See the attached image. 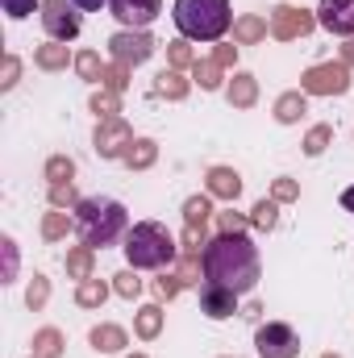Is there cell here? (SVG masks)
I'll return each instance as SVG.
<instances>
[{
  "instance_id": "6da1fadb",
  "label": "cell",
  "mask_w": 354,
  "mask_h": 358,
  "mask_svg": "<svg viewBox=\"0 0 354 358\" xmlns=\"http://www.w3.org/2000/svg\"><path fill=\"white\" fill-rule=\"evenodd\" d=\"M200 263H204V283L229 287L238 296L255 292L259 279H263V259H259V246H255L250 234H217V238H208Z\"/></svg>"
},
{
  "instance_id": "7a4b0ae2",
  "label": "cell",
  "mask_w": 354,
  "mask_h": 358,
  "mask_svg": "<svg viewBox=\"0 0 354 358\" xmlns=\"http://www.w3.org/2000/svg\"><path fill=\"white\" fill-rule=\"evenodd\" d=\"M76 234L92 250L117 246L129 234V208L113 196H84L80 208H76Z\"/></svg>"
},
{
  "instance_id": "3957f363",
  "label": "cell",
  "mask_w": 354,
  "mask_h": 358,
  "mask_svg": "<svg viewBox=\"0 0 354 358\" xmlns=\"http://www.w3.org/2000/svg\"><path fill=\"white\" fill-rule=\"evenodd\" d=\"M121 250H125V263L134 271H167L179 259L176 234L163 221H134Z\"/></svg>"
},
{
  "instance_id": "277c9868",
  "label": "cell",
  "mask_w": 354,
  "mask_h": 358,
  "mask_svg": "<svg viewBox=\"0 0 354 358\" xmlns=\"http://www.w3.org/2000/svg\"><path fill=\"white\" fill-rule=\"evenodd\" d=\"M176 29L187 42H221L234 29V8L229 0H176Z\"/></svg>"
},
{
  "instance_id": "5b68a950",
  "label": "cell",
  "mask_w": 354,
  "mask_h": 358,
  "mask_svg": "<svg viewBox=\"0 0 354 358\" xmlns=\"http://www.w3.org/2000/svg\"><path fill=\"white\" fill-rule=\"evenodd\" d=\"M300 92H309V96H346L351 92V67L342 59L313 63L300 76Z\"/></svg>"
},
{
  "instance_id": "8992f818",
  "label": "cell",
  "mask_w": 354,
  "mask_h": 358,
  "mask_svg": "<svg viewBox=\"0 0 354 358\" xmlns=\"http://www.w3.org/2000/svg\"><path fill=\"white\" fill-rule=\"evenodd\" d=\"M255 350H259V358H300V334L288 321H259Z\"/></svg>"
},
{
  "instance_id": "52a82bcc",
  "label": "cell",
  "mask_w": 354,
  "mask_h": 358,
  "mask_svg": "<svg viewBox=\"0 0 354 358\" xmlns=\"http://www.w3.org/2000/svg\"><path fill=\"white\" fill-rule=\"evenodd\" d=\"M155 50H159V42H155L150 29H117L108 38V59L125 63V67H142Z\"/></svg>"
},
{
  "instance_id": "ba28073f",
  "label": "cell",
  "mask_w": 354,
  "mask_h": 358,
  "mask_svg": "<svg viewBox=\"0 0 354 358\" xmlns=\"http://www.w3.org/2000/svg\"><path fill=\"white\" fill-rule=\"evenodd\" d=\"M129 146H134V129H129V121H125V117L96 121V129H92V150H96L104 163L125 159V155H129Z\"/></svg>"
},
{
  "instance_id": "9c48e42d",
  "label": "cell",
  "mask_w": 354,
  "mask_h": 358,
  "mask_svg": "<svg viewBox=\"0 0 354 358\" xmlns=\"http://www.w3.org/2000/svg\"><path fill=\"white\" fill-rule=\"evenodd\" d=\"M267 25H271L275 42H296V38H309L317 29V13L296 8V4H275L271 17H267Z\"/></svg>"
},
{
  "instance_id": "30bf717a",
  "label": "cell",
  "mask_w": 354,
  "mask_h": 358,
  "mask_svg": "<svg viewBox=\"0 0 354 358\" xmlns=\"http://www.w3.org/2000/svg\"><path fill=\"white\" fill-rule=\"evenodd\" d=\"M42 29L50 34V42H76L84 29V17L71 0H42Z\"/></svg>"
},
{
  "instance_id": "8fae6325",
  "label": "cell",
  "mask_w": 354,
  "mask_h": 358,
  "mask_svg": "<svg viewBox=\"0 0 354 358\" xmlns=\"http://www.w3.org/2000/svg\"><path fill=\"white\" fill-rule=\"evenodd\" d=\"M108 13L121 21V29H150L163 13V0H108Z\"/></svg>"
},
{
  "instance_id": "7c38bea8",
  "label": "cell",
  "mask_w": 354,
  "mask_h": 358,
  "mask_svg": "<svg viewBox=\"0 0 354 358\" xmlns=\"http://www.w3.org/2000/svg\"><path fill=\"white\" fill-rule=\"evenodd\" d=\"M317 25L338 34V38H354V0H317Z\"/></svg>"
},
{
  "instance_id": "4fadbf2b",
  "label": "cell",
  "mask_w": 354,
  "mask_h": 358,
  "mask_svg": "<svg viewBox=\"0 0 354 358\" xmlns=\"http://www.w3.org/2000/svg\"><path fill=\"white\" fill-rule=\"evenodd\" d=\"M238 292H229V287H213V283H200V313L208 317V321H229L234 313H238Z\"/></svg>"
},
{
  "instance_id": "5bb4252c",
  "label": "cell",
  "mask_w": 354,
  "mask_h": 358,
  "mask_svg": "<svg viewBox=\"0 0 354 358\" xmlns=\"http://www.w3.org/2000/svg\"><path fill=\"white\" fill-rule=\"evenodd\" d=\"M204 192L213 196V200H225V204H234L238 196H242V176L234 171V167H208L204 171Z\"/></svg>"
},
{
  "instance_id": "9a60e30c",
  "label": "cell",
  "mask_w": 354,
  "mask_h": 358,
  "mask_svg": "<svg viewBox=\"0 0 354 358\" xmlns=\"http://www.w3.org/2000/svg\"><path fill=\"white\" fill-rule=\"evenodd\" d=\"M88 346L96 355H121V350L129 346V334H125L121 325H113V321H100V325L88 329Z\"/></svg>"
},
{
  "instance_id": "2e32d148",
  "label": "cell",
  "mask_w": 354,
  "mask_h": 358,
  "mask_svg": "<svg viewBox=\"0 0 354 358\" xmlns=\"http://www.w3.org/2000/svg\"><path fill=\"white\" fill-rule=\"evenodd\" d=\"M225 100H229V108H255L259 104V80L250 71H234L225 80Z\"/></svg>"
},
{
  "instance_id": "e0dca14e",
  "label": "cell",
  "mask_w": 354,
  "mask_h": 358,
  "mask_svg": "<svg viewBox=\"0 0 354 358\" xmlns=\"http://www.w3.org/2000/svg\"><path fill=\"white\" fill-rule=\"evenodd\" d=\"M275 121L279 125H296L304 113H309V92H300V88H292V92H279L275 96Z\"/></svg>"
},
{
  "instance_id": "ac0fdd59",
  "label": "cell",
  "mask_w": 354,
  "mask_h": 358,
  "mask_svg": "<svg viewBox=\"0 0 354 358\" xmlns=\"http://www.w3.org/2000/svg\"><path fill=\"white\" fill-rule=\"evenodd\" d=\"M67 63H76V55L67 50V42H42L38 50H34V67L38 71H67Z\"/></svg>"
},
{
  "instance_id": "d6986e66",
  "label": "cell",
  "mask_w": 354,
  "mask_h": 358,
  "mask_svg": "<svg viewBox=\"0 0 354 358\" xmlns=\"http://www.w3.org/2000/svg\"><path fill=\"white\" fill-rule=\"evenodd\" d=\"M163 321H167L163 304H142V308L134 313V334H138L142 342H155V338L163 334Z\"/></svg>"
},
{
  "instance_id": "ffe728a7",
  "label": "cell",
  "mask_w": 354,
  "mask_h": 358,
  "mask_svg": "<svg viewBox=\"0 0 354 358\" xmlns=\"http://www.w3.org/2000/svg\"><path fill=\"white\" fill-rule=\"evenodd\" d=\"M29 350H34L38 358H63V350H67V338H63V329L42 325V329L29 338Z\"/></svg>"
},
{
  "instance_id": "44dd1931",
  "label": "cell",
  "mask_w": 354,
  "mask_h": 358,
  "mask_svg": "<svg viewBox=\"0 0 354 358\" xmlns=\"http://www.w3.org/2000/svg\"><path fill=\"white\" fill-rule=\"evenodd\" d=\"M187 92H192V80L183 71H176V67L155 76V96H163V100H187Z\"/></svg>"
},
{
  "instance_id": "7402d4cb",
  "label": "cell",
  "mask_w": 354,
  "mask_h": 358,
  "mask_svg": "<svg viewBox=\"0 0 354 358\" xmlns=\"http://www.w3.org/2000/svg\"><path fill=\"white\" fill-rule=\"evenodd\" d=\"M129 171H150L155 163H159V142L155 138H134V146H129V155L121 159Z\"/></svg>"
},
{
  "instance_id": "603a6c76",
  "label": "cell",
  "mask_w": 354,
  "mask_h": 358,
  "mask_svg": "<svg viewBox=\"0 0 354 358\" xmlns=\"http://www.w3.org/2000/svg\"><path fill=\"white\" fill-rule=\"evenodd\" d=\"M42 238L46 242H63L67 234H76V213H67V208H50L46 217H42Z\"/></svg>"
},
{
  "instance_id": "cb8c5ba5",
  "label": "cell",
  "mask_w": 354,
  "mask_h": 358,
  "mask_svg": "<svg viewBox=\"0 0 354 358\" xmlns=\"http://www.w3.org/2000/svg\"><path fill=\"white\" fill-rule=\"evenodd\" d=\"M113 296V283H104V279H80L76 283V304L80 308H104V300Z\"/></svg>"
},
{
  "instance_id": "d4e9b609",
  "label": "cell",
  "mask_w": 354,
  "mask_h": 358,
  "mask_svg": "<svg viewBox=\"0 0 354 358\" xmlns=\"http://www.w3.org/2000/svg\"><path fill=\"white\" fill-rule=\"evenodd\" d=\"M63 267H67V275H71L76 283H80V279H92V275H96V250L84 246V242H80V246H71V250H67V259H63Z\"/></svg>"
},
{
  "instance_id": "484cf974",
  "label": "cell",
  "mask_w": 354,
  "mask_h": 358,
  "mask_svg": "<svg viewBox=\"0 0 354 358\" xmlns=\"http://www.w3.org/2000/svg\"><path fill=\"white\" fill-rule=\"evenodd\" d=\"M267 34H271L267 17L246 13V17H238V21H234V42H238V46H255V42H263Z\"/></svg>"
},
{
  "instance_id": "4316f807",
  "label": "cell",
  "mask_w": 354,
  "mask_h": 358,
  "mask_svg": "<svg viewBox=\"0 0 354 358\" xmlns=\"http://www.w3.org/2000/svg\"><path fill=\"white\" fill-rule=\"evenodd\" d=\"M213 217H217V208H213L208 192H196V196L183 200V225H208Z\"/></svg>"
},
{
  "instance_id": "83f0119b",
  "label": "cell",
  "mask_w": 354,
  "mask_h": 358,
  "mask_svg": "<svg viewBox=\"0 0 354 358\" xmlns=\"http://www.w3.org/2000/svg\"><path fill=\"white\" fill-rule=\"evenodd\" d=\"M192 84H200V92H221L225 88V67L213 63V59H200L192 67Z\"/></svg>"
},
{
  "instance_id": "f1b7e54d",
  "label": "cell",
  "mask_w": 354,
  "mask_h": 358,
  "mask_svg": "<svg viewBox=\"0 0 354 358\" xmlns=\"http://www.w3.org/2000/svg\"><path fill=\"white\" fill-rule=\"evenodd\" d=\"M46 200H50V208H67V213H76L84 196H80L76 179H67V183H46Z\"/></svg>"
},
{
  "instance_id": "f546056e",
  "label": "cell",
  "mask_w": 354,
  "mask_h": 358,
  "mask_svg": "<svg viewBox=\"0 0 354 358\" xmlns=\"http://www.w3.org/2000/svg\"><path fill=\"white\" fill-rule=\"evenodd\" d=\"M71 67H76V76H80L84 84H100V80H104V67H108V63L100 59V50H80Z\"/></svg>"
},
{
  "instance_id": "4dcf8cb0",
  "label": "cell",
  "mask_w": 354,
  "mask_h": 358,
  "mask_svg": "<svg viewBox=\"0 0 354 358\" xmlns=\"http://www.w3.org/2000/svg\"><path fill=\"white\" fill-rule=\"evenodd\" d=\"M250 229H259V234H275V229H279V204H275L271 196L250 208Z\"/></svg>"
},
{
  "instance_id": "1f68e13d",
  "label": "cell",
  "mask_w": 354,
  "mask_h": 358,
  "mask_svg": "<svg viewBox=\"0 0 354 358\" xmlns=\"http://www.w3.org/2000/svg\"><path fill=\"white\" fill-rule=\"evenodd\" d=\"M330 146H334V125H330V121H321V125H313V129L304 134V155H309V159H321Z\"/></svg>"
},
{
  "instance_id": "d6a6232c",
  "label": "cell",
  "mask_w": 354,
  "mask_h": 358,
  "mask_svg": "<svg viewBox=\"0 0 354 358\" xmlns=\"http://www.w3.org/2000/svg\"><path fill=\"white\" fill-rule=\"evenodd\" d=\"M196 63H200V55L192 50V42H187V38L167 42V67H176V71H192Z\"/></svg>"
},
{
  "instance_id": "836d02e7",
  "label": "cell",
  "mask_w": 354,
  "mask_h": 358,
  "mask_svg": "<svg viewBox=\"0 0 354 358\" xmlns=\"http://www.w3.org/2000/svg\"><path fill=\"white\" fill-rule=\"evenodd\" d=\"M88 108L96 113V121H108V117H121V96L108 88H96L88 100Z\"/></svg>"
},
{
  "instance_id": "e575fe53",
  "label": "cell",
  "mask_w": 354,
  "mask_h": 358,
  "mask_svg": "<svg viewBox=\"0 0 354 358\" xmlns=\"http://www.w3.org/2000/svg\"><path fill=\"white\" fill-rule=\"evenodd\" d=\"M204 246H208V225H183L179 255H204Z\"/></svg>"
},
{
  "instance_id": "d590c367",
  "label": "cell",
  "mask_w": 354,
  "mask_h": 358,
  "mask_svg": "<svg viewBox=\"0 0 354 358\" xmlns=\"http://www.w3.org/2000/svg\"><path fill=\"white\" fill-rule=\"evenodd\" d=\"M46 300H50V279H46L42 271H34V279L25 283V304H29L34 313H42V308H46Z\"/></svg>"
},
{
  "instance_id": "8d00e7d4",
  "label": "cell",
  "mask_w": 354,
  "mask_h": 358,
  "mask_svg": "<svg viewBox=\"0 0 354 358\" xmlns=\"http://www.w3.org/2000/svg\"><path fill=\"white\" fill-rule=\"evenodd\" d=\"M113 296H121V300H138L142 296V279H138V271L125 267L113 275Z\"/></svg>"
},
{
  "instance_id": "74e56055",
  "label": "cell",
  "mask_w": 354,
  "mask_h": 358,
  "mask_svg": "<svg viewBox=\"0 0 354 358\" xmlns=\"http://www.w3.org/2000/svg\"><path fill=\"white\" fill-rule=\"evenodd\" d=\"M76 179V159L71 155H50L46 159V183H67Z\"/></svg>"
},
{
  "instance_id": "f35d334b",
  "label": "cell",
  "mask_w": 354,
  "mask_h": 358,
  "mask_svg": "<svg viewBox=\"0 0 354 358\" xmlns=\"http://www.w3.org/2000/svg\"><path fill=\"white\" fill-rule=\"evenodd\" d=\"M271 200L275 204H296L300 200V179H292V176L271 179Z\"/></svg>"
},
{
  "instance_id": "ab89813d",
  "label": "cell",
  "mask_w": 354,
  "mask_h": 358,
  "mask_svg": "<svg viewBox=\"0 0 354 358\" xmlns=\"http://www.w3.org/2000/svg\"><path fill=\"white\" fill-rule=\"evenodd\" d=\"M129 76H134V67H125V63H108L104 67V80H100V88H108V92H121L129 88Z\"/></svg>"
},
{
  "instance_id": "60d3db41",
  "label": "cell",
  "mask_w": 354,
  "mask_h": 358,
  "mask_svg": "<svg viewBox=\"0 0 354 358\" xmlns=\"http://www.w3.org/2000/svg\"><path fill=\"white\" fill-rule=\"evenodd\" d=\"M246 229H250V213H234V208L217 213V234H246Z\"/></svg>"
},
{
  "instance_id": "b9f144b4",
  "label": "cell",
  "mask_w": 354,
  "mask_h": 358,
  "mask_svg": "<svg viewBox=\"0 0 354 358\" xmlns=\"http://www.w3.org/2000/svg\"><path fill=\"white\" fill-rule=\"evenodd\" d=\"M17 84H21V59L8 50V55L0 59V92H13Z\"/></svg>"
},
{
  "instance_id": "7bdbcfd3",
  "label": "cell",
  "mask_w": 354,
  "mask_h": 358,
  "mask_svg": "<svg viewBox=\"0 0 354 358\" xmlns=\"http://www.w3.org/2000/svg\"><path fill=\"white\" fill-rule=\"evenodd\" d=\"M179 292H183V279H179L176 271H159V279H155V300H176Z\"/></svg>"
},
{
  "instance_id": "ee69618b",
  "label": "cell",
  "mask_w": 354,
  "mask_h": 358,
  "mask_svg": "<svg viewBox=\"0 0 354 358\" xmlns=\"http://www.w3.org/2000/svg\"><path fill=\"white\" fill-rule=\"evenodd\" d=\"M0 250H4V275H0V283H13L17 279V242L4 234L0 238Z\"/></svg>"
},
{
  "instance_id": "f6af8a7d",
  "label": "cell",
  "mask_w": 354,
  "mask_h": 358,
  "mask_svg": "<svg viewBox=\"0 0 354 358\" xmlns=\"http://www.w3.org/2000/svg\"><path fill=\"white\" fill-rule=\"evenodd\" d=\"M4 4V13H8V21H25L34 8H42V0H0Z\"/></svg>"
},
{
  "instance_id": "bcb514c9",
  "label": "cell",
  "mask_w": 354,
  "mask_h": 358,
  "mask_svg": "<svg viewBox=\"0 0 354 358\" xmlns=\"http://www.w3.org/2000/svg\"><path fill=\"white\" fill-rule=\"evenodd\" d=\"M208 59H213V63H221V67L229 71V67L238 63V46H234V42H221V46H217V50H213Z\"/></svg>"
},
{
  "instance_id": "7dc6e473",
  "label": "cell",
  "mask_w": 354,
  "mask_h": 358,
  "mask_svg": "<svg viewBox=\"0 0 354 358\" xmlns=\"http://www.w3.org/2000/svg\"><path fill=\"white\" fill-rule=\"evenodd\" d=\"M71 4H76L80 13H100V8H104L108 0H71Z\"/></svg>"
},
{
  "instance_id": "c3c4849f",
  "label": "cell",
  "mask_w": 354,
  "mask_h": 358,
  "mask_svg": "<svg viewBox=\"0 0 354 358\" xmlns=\"http://www.w3.org/2000/svg\"><path fill=\"white\" fill-rule=\"evenodd\" d=\"M338 59H342L346 67H354V38H351V42H346V46H342V55H338Z\"/></svg>"
},
{
  "instance_id": "681fc988",
  "label": "cell",
  "mask_w": 354,
  "mask_h": 358,
  "mask_svg": "<svg viewBox=\"0 0 354 358\" xmlns=\"http://www.w3.org/2000/svg\"><path fill=\"white\" fill-rule=\"evenodd\" d=\"M242 317H250V321L259 325V317H263V304H246V313H242Z\"/></svg>"
},
{
  "instance_id": "f907efd6",
  "label": "cell",
  "mask_w": 354,
  "mask_h": 358,
  "mask_svg": "<svg viewBox=\"0 0 354 358\" xmlns=\"http://www.w3.org/2000/svg\"><path fill=\"white\" fill-rule=\"evenodd\" d=\"M342 208H346V213H354V183L342 192Z\"/></svg>"
},
{
  "instance_id": "816d5d0a",
  "label": "cell",
  "mask_w": 354,
  "mask_h": 358,
  "mask_svg": "<svg viewBox=\"0 0 354 358\" xmlns=\"http://www.w3.org/2000/svg\"><path fill=\"white\" fill-rule=\"evenodd\" d=\"M125 358H150V355H142V350H134V355H125Z\"/></svg>"
},
{
  "instance_id": "f5cc1de1",
  "label": "cell",
  "mask_w": 354,
  "mask_h": 358,
  "mask_svg": "<svg viewBox=\"0 0 354 358\" xmlns=\"http://www.w3.org/2000/svg\"><path fill=\"white\" fill-rule=\"evenodd\" d=\"M321 358H342V355H321Z\"/></svg>"
},
{
  "instance_id": "db71d44e",
  "label": "cell",
  "mask_w": 354,
  "mask_h": 358,
  "mask_svg": "<svg viewBox=\"0 0 354 358\" xmlns=\"http://www.w3.org/2000/svg\"><path fill=\"white\" fill-rule=\"evenodd\" d=\"M217 358H238V355H217Z\"/></svg>"
},
{
  "instance_id": "11a10c76",
  "label": "cell",
  "mask_w": 354,
  "mask_h": 358,
  "mask_svg": "<svg viewBox=\"0 0 354 358\" xmlns=\"http://www.w3.org/2000/svg\"><path fill=\"white\" fill-rule=\"evenodd\" d=\"M29 358H38V355H29Z\"/></svg>"
}]
</instances>
